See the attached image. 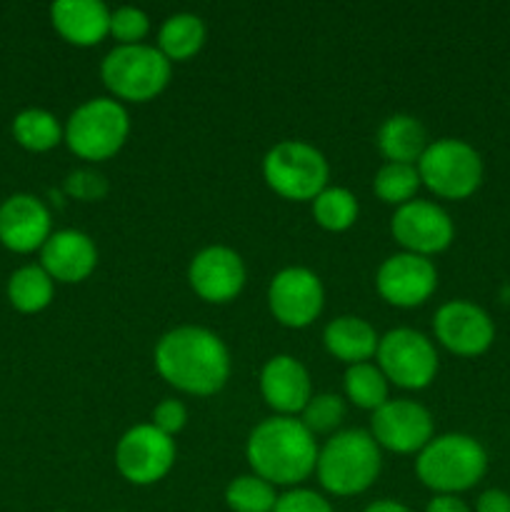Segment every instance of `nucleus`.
Instances as JSON below:
<instances>
[{
  "mask_svg": "<svg viewBox=\"0 0 510 512\" xmlns=\"http://www.w3.org/2000/svg\"><path fill=\"white\" fill-rule=\"evenodd\" d=\"M155 370L185 395H215L230 378V350L218 333L200 325H178L155 345Z\"/></svg>",
  "mask_w": 510,
  "mask_h": 512,
  "instance_id": "obj_1",
  "label": "nucleus"
},
{
  "mask_svg": "<svg viewBox=\"0 0 510 512\" xmlns=\"http://www.w3.org/2000/svg\"><path fill=\"white\" fill-rule=\"evenodd\" d=\"M315 435L300 423V418L273 415L250 430L245 443V458L258 478L275 488H293L308 480L318 465Z\"/></svg>",
  "mask_w": 510,
  "mask_h": 512,
  "instance_id": "obj_2",
  "label": "nucleus"
},
{
  "mask_svg": "<svg viewBox=\"0 0 510 512\" xmlns=\"http://www.w3.org/2000/svg\"><path fill=\"white\" fill-rule=\"evenodd\" d=\"M488 473V453L465 433L435 435L415 458V475L435 495H460L473 490Z\"/></svg>",
  "mask_w": 510,
  "mask_h": 512,
  "instance_id": "obj_3",
  "label": "nucleus"
},
{
  "mask_svg": "<svg viewBox=\"0 0 510 512\" xmlns=\"http://www.w3.org/2000/svg\"><path fill=\"white\" fill-rule=\"evenodd\" d=\"M380 468H383V458H380V448L373 435L368 430L353 428L335 433L320 448L315 473L323 490H328L330 495L353 498L373 488Z\"/></svg>",
  "mask_w": 510,
  "mask_h": 512,
  "instance_id": "obj_4",
  "label": "nucleus"
},
{
  "mask_svg": "<svg viewBox=\"0 0 510 512\" xmlns=\"http://www.w3.org/2000/svg\"><path fill=\"white\" fill-rule=\"evenodd\" d=\"M173 63L158 50V45H115L100 63V78L105 88L120 103H148L158 98L170 83Z\"/></svg>",
  "mask_w": 510,
  "mask_h": 512,
  "instance_id": "obj_5",
  "label": "nucleus"
},
{
  "mask_svg": "<svg viewBox=\"0 0 510 512\" xmlns=\"http://www.w3.org/2000/svg\"><path fill=\"white\" fill-rule=\"evenodd\" d=\"M130 135V115L115 98H90L70 113L63 128V140L80 160L113 158Z\"/></svg>",
  "mask_w": 510,
  "mask_h": 512,
  "instance_id": "obj_6",
  "label": "nucleus"
},
{
  "mask_svg": "<svg viewBox=\"0 0 510 512\" xmlns=\"http://www.w3.org/2000/svg\"><path fill=\"white\" fill-rule=\"evenodd\" d=\"M263 178L275 195L295 203H313L328 188L330 165L315 145L305 140H280L265 153Z\"/></svg>",
  "mask_w": 510,
  "mask_h": 512,
  "instance_id": "obj_7",
  "label": "nucleus"
},
{
  "mask_svg": "<svg viewBox=\"0 0 510 512\" xmlns=\"http://www.w3.org/2000/svg\"><path fill=\"white\" fill-rule=\"evenodd\" d=\"M415 168H418L420 183L445 200L470 198L485 178L480 153L460 138H440L428 143Z\"/></svg>",
  "mask_w": 510,
  "mask_h": 512,
  "instance_id": "obj_8",
  "label": "nucleus"
},
{
  "mask_svg": "<svg viewBox=\"0 0 510 512\" xmlns=\"http://www.w3.org/2000/svg\"><path fill=\"white\" fill-rule=\"evenodd\" d=\"M375 360L385 380L403 390L428 388L440 368L433 340L413 328L388 330L380 338Z\"/></svg>",
  "mask_w": 510,
  "mask_h": 512,
  "instance_id": "obj_9",
  "label": "nucleus"
},
{
  "mask_svg": "<svg viewBox=\"0 0 510 512\" xmlns=\"http://www.w3.org/2000/svg\"><path fill=\"white\" fill-rule=\"evenodd\" d=\"M175 440L160 433L153 423H140L125 430L123 438L115 445V468L128 483L155 485L173 470L175 465Z\"/></svg>",
  "mask_w": 510,
  "mask_h": 512,
  "instance_id": "obj_10",
  "label": "nucleus"
},
{
  "mask_svg": "<svg viewBox=\"0 0 510 512\" xmlns=\"http://www.w3.org/2000/svg\"><path fill=\"white\" fill-rule=\"evenodd\" d=\"M325 305L323 280L303 265H290L273 275L268 285V308L285 328H308L320 318Z\"/></svg>",
  "mask_w": 510,
  "mask_h": 512,
  "instance_id": "obj_11",
  "label": "nucleus"
},
{
  "mask_svg": "<svg viewBox=\"0 0 510 512\" xmlns=\"http://www.w3.org/2000/svg\"><path fill=\"white\" fill-rule=\"evenodd\" d=\"M390 233L403 253L430 258L450 248L455 238V225L443 205L415 198L395 208L390 218Z\"/></svg>",
  "mask_w": 510,
  "mask_h": 512,
  "instance_id": "obj_12",
  "label": "nucleus"
},
{
  "mask_svg": "<svg viewBox=\"0 0 510 512\" xmlns=\"http://www.w3.org/2000/svg\"><path fill=\"white\" fill-rule=\"evenodd\" d=\"M435 340L458 358H478L495 340V323L488 310L470 300H448L435 310Z\"/></svg>",
  "mask_w": 510,
  "mask_h": 512,
  "instance_id": "obj_13",
  "label": "nucleus"
},
{
  "mask_svg": "<svg viewBox=\"0 0 510 512\" xmlns=\"http://www.w3.org/2000/svg\"><path fill=\"white\" fill-rule=\"evenodd\" d=\"M433 415L415 400L395 398L380 405L370 418V435L378 448L398 455H418L433 435Z\"/></svg>",
  "mask_w": 510,
  "mask_h": 512,
  "instance_id": "obj_14",
  "label": "nucleus"
},
{
  "mask_svg": "<svg viewBox=\"0 0 510 512\" xmlns=\"http://www.w3.org/2000/svg\"><path fill=\"white\" fill-rule=\"evenodd\" d=\"M380 298L395 308H418L428 303L438 288V270L433 260L413 253H395L380 263L375 273Z\"/></svg>",
  "mask_w": 510,
  "mask_h": 512,
  "instance_id": "obj_15",
  "label": "nucleus"
},
{
  "mask_svg": "<svg viewBox=\"0 0 510 512\" xmlns=\"http://www.w3.org/2000/svg\"><path fill=\"white\" fill-rule=\"evenodd\" d=\"M245 263L228 245H208L193 255L188 265V283L200 300L213 305L230 303L245 288Z\"/></svg>",
  "mask_w": 510,
  "mask_h": 512,
  "instance_id": "obj_16",
  "label": "nucleus"
},
{
  "mask_svg": "<svg viewBox=\"0 0 510 512\" xmlns=\"http://www.w3.org/2000/svg\"><path fill=\"white\" fill-rule=\"evenodd\" d=\"M53 235L48 205L30 193H15L0 203V243L13 253H35Z\"/></svg>",
  "mask_w": 510,
  "mask_h": 512,
  "instance_id": "obj_17",
  "label": "nucleus"
},
{
  "mask_svg": "<svg viewBox=\"0 0 510 512\" xmlns=\"http://www.w3.org/2000/svg\"><path fill=\"white\" fill-rule=\"evenodd\" d=\"M260 395L275 415L295 418L313 398L308 368L293 355H273L260 368Z\"/></svg>",
  "mask_w": 510,
  "mask_h": 512,
  "instance_id": "obj_18",
  "label": "nucleus"
},
{
  "mask_svg": "<svg viewBox=\"0 0 510 512\" xmlns=\"http://www.w3.org/2000/svg\"><path fill=\"white\" fill-rule=\"evenodd\" d=\"M95 265H98V248L83 230H55L40 248V268L55 283H83L93 275Z\"/></svg>",
  "mask_w": 510,
  "mask_h": 512,
  "instance_id": "obj_19",
  "label": "nucleus"
},
{
  "mask_svg": "<svg viewBox=\"0 0 510 512\" xmlns=\"http://www.w3.org/2000/svg\"><path fill=\"white\" fill-rule=\"evenodd\" d=\"M110 13L103 0H55L50 5V23L65 43L75 48H93L110 35Z\"/></svg>",
  "mask_w": 510,
  "mask_h": 512,
  "instance_id": "obj_20",
  "label": "nucleus"
},
{
  "mask_svg": "<svg viewBox=\"0 0 510 512\" xmlns=\"http://www.w3.org/2000/svg\"><path fill=\"white\" fill-rule=\"evenodd\" d=\"M380 335L373 325L358 315H340L323 330V345L335 360L345 365L370 363L378 353Z\"/></svg>",
  "mask_w": 510,
  "mask_h": 512,
  "instance_id": "obj_21",
  "label": "nucleus"
},
{
  "mask_svg": "<svg viewBox=\"0 0 510 512\" xmlns=\"http://www.w3.org/2000/svg\"><path fill=\"white\" fill-rule=\"evenodd\" d=\"M375 143H378L385 163L418 165L425 148H428V133L415 115L395 113L380 123Z\"/></svg>",
  "mask_w": 510,
  "mask_h": 512,
  "instance_id": "obj_22",
  "label": "nucleus"
},
{
  "mask_svg": "<svg viewBox=\"0 0 510 512\" xmlns=\"http://www.w3.org/2000/svg\"><path fill=\"white\" fill-rule=\"evenodd\" d=\"M205 38H208V30H205L200 15L173 13L160 25L158 50L170 63H180V60H190L193 55H198L205 45Z\"/></svg>",
  "mask_w": 510,
  "mask_h": 512,
  "instance_id": "obj_23",
  "label": "nucleus"
},
{
  "mask_svg": "<svg viewBox=\"0 0 510 512\" xmlns=\"http://www.w3.org/2000/svg\"><path fill=\"white\" fill-rule=\"evenodd\" d=\"M55 280L40 265H23L8 278V300L18 313L35 315L53 303Z\"/></svg>",
  "mask_w": 510,
  "mask_h": 512,
  "instance_id": "obj_24",
  "label": "nucleus"
},
{
  "mask_svg": "<svg viewBox=\"0 0 510 512\" xmlns=\"http://www.w3.org/2000/svg\"><path fill=\"white\" fill-rule=\"evenodd\" d=\"M13 138L30 153H48L63 143V125L50 110L25 108L13 118Z\"/></svg>",
  "mask_w": 510,
  "mask_h": 512,
  "instance_id": "obj_25",
  "label": "nucleus"
},
{
  "mask_svg": "<svg viewBox=\"0 0 510 512\" xmlns=\"http://www.w3.org/2000/svg\"><path fill=\"white\" fill-rule=\"evenodd\" d=\"M360 213L358 198L348 188L328 185L313 200V218L328 233H345L355 225Z\"/></svg>",
  "mask_w": 510,
  "mask_h": 512,
  "instance_id": "obj_26",
  "label": "nucleus"
},
{
  "mask_svg": "<svg viewBox=\"0 0 510 512\" xmlns=\"http://www.w3.org/2000/svg\"><path fill=\"white\" fill-rule=\"evenodd\" d=\"M345 395L350 403L360 410H378L380 405L388 403V380H385L383 370L375 363H358L348 365L345 370Z\"/></svg>",
  "mask_w": 510,
  "mask_h": 512,
  "instance_id": "obj_27",
  "label": "nucleus"
},
{
  "mask_svg": "<svg viewBox=\"0 0 510 512\" xmlns=\"http://www.w3.org/2000/svg\"><path fill=\"white\" fill-rule=\"evenodd\" d=\"M278 503L275 485L258 475H238L225 488V505L233 512H273Z\"/></svg>",
  "mask_w": 510,
  "mask_h": 512,
  "instance_id": "obj_28",
  "label": "nucleus"
},
{
  "mask_svg": "<svg viewBox=\"0 0 510 512\" xmlns=\"http://www.w3.org/2000/svg\"><path fill=\"white\" fill-rule=\"evenodd\" d=\"M420 185L423 183H420L418 168L405 163H383L373 178L375 195L383 203L395 205V208L415 200V193H418Z\"/></svg>",
  "mask_w": 510,
  "mask_h": 512,
  "instance_id": "obj_29",
  "label": "nucleus"
},
{
  "mask_svg": "<svg viewBox=\"0 0 510 512\" xmlns=\"http://www.w3.org/2000/svg\"><path fill=\"white\" fill-rule=\"evenodd\" d=\"M345 420V400L335 393H318L308 400L300 413V423L313 435L333 433Z\"/></svg>",
  "mask_w": 510,
  "mask_h": 512,
  "instance_id": "obj_30",
  "label": "nucleus"
},
{
  "mask_svg": "<svg viewBox=\"0 0 510 512\" xmlns=\"http://www.w3.org/2000/svg\"><path fill=\"white\" fill-rule=\"evenodd\" d=\"M150 33V18L135 5H120L110 13V35L118 45H140Z\"/></svg>",
  "mask_w": 510,
  "mask_h": 512,
  "instance_id": "obj_31",
  "label": "nucleus"
},
{
  "mask_svg": "<svg viewBox=\"0 0 510 512\" xmlns=\"http://www.w3.org/2000/svg\"><path fill=\"white\" fill-rule=\"evenodd\" d=\"M65 193L75 200L93 203V200L105 198V193H108V180H105V175L98 173V170H73V173L65 178Z\"/></svg>",
  "mask_w": 510,
  "mask_h": 512,
  "instance_id": "obj_32",
  "label": "nucleus"
},
{
  "mask_svg": "<svg viewBox=\"0 0 510 512\" xmlns=\"http://www.w3.org/2000/svg\"><path fill=\"white\" fill-rule=\"evenodd\" d=\"M273 512H335L333 505L320 493L308 488H293L288 493L278 495Z\"/></svg>",
  "mask_w": 510,
  "mask_h": 512,
  "instance_id": "obj_33",
  "label": "nucleus"
},
{
  "mask_svg": "<svg viewBox=\"0 0 510 512\" xmlns=\"http://www.w3.org/2000/svg\"><path fill=\"white\" fill-rule=\"evenodd\" d=\"M150 423H153L160 433L173 438V435H178L180 430L185 428V423H188V408H185L180 400L165 398L153 408V418H150Z\"/></svg>",
  "mask_w": 510,
  "mask_h": 512,
  "instance_id": "obj_34",
  "label": "nucleus"
},
{
  "mask_svg": "<svg viewBox=\"0 0 510 512\" xmlns=\"http://www.w3.org/2000/svg\"><path fill=\"white\" fill-rule=\"evenodd\" d=\"M475 512H510V493L500 488H490L478 495Z\"/></svg>",
  "mask_w": 510,
  "mask_h": 512,
  "instance_id": "obj_35",
  "label": "nucleus"
},
{
  "mask_svg": "<svg viewBox=\"0 0 510 512\" xmlns=\"http://www.w3.org/2000/svg\"><path fill=\"white\" fill-rule=\"evenodd\" d=\"M425 512H473L468 508L465 500H460L458 495H433L428 505H425Z\"/></svg>",
  "mask_w": 510,
  "mask_h": 512,
  "instance_id": "obj_36",
  "label": "nucleus"
},
{
  "mask_svg": "<svg viewBox=\"0 0 510 512\" xmlns=\"http://www.w3.org/2000/svg\"><path fill=\"white\" fill-rule=\"evenodd\" d=\"M363 512H413L408 508V505L398 503V500H375V503H370L368 508H365Z\"/></svg>",
  "mask_w": 510,
  "mask_h": 512,
  "instance_id": "obj_37",
  "label": "nucleus"
},
{
  "mask_svg": "<svg viewBox=\"0 0 510 512\" xmlns=\"http://www.w3.org/2000/svg\"><path fill=\"white\" fill-rule=\"evenodd\" d=\"M55 512H65V510H55Z\"/></svg>",
  "mask_w": 510,
  "mask_h": 512,
  "instance_id": "obj_38",
  "label": "nucleus"
}]
</instances>
